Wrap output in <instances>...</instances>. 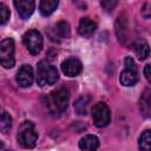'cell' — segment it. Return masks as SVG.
Returning <instances> with one entry per match:
<instances>
[{
	"label": "cell",
	"mask_w": 151,
	"mask_h": 151,
	"mask_svg": "<svg viewBox=\"0 0 151 151\" xmlns=\"http://www.w3.org/2000/svg\"><path fill=\"white\" fill-rule=\"evenodd\" d=\"M100 5H101V7H103L105 11L110 12L111 9H113V8H114V6L117 5V1H112V0H104V1H101V2H100Z\"/></svg>",
	"instance_id": "22"
},
{
	"label": "cell",
	"mask_w": 151,
	"mask_h": 151,
	"mask_svg": "<svg viewBox=\"0 0 151 151\" xmlns=\"http://www.w3.org/2000/svg\"><path fill=\"white\" fill-rule=\"evenodd\" d=\"M22 42L27 48V51L33 55L39 54L42 50V44H44L42 37L41 33L37 29H29L25 32L22 35Z\"/></svg>",
	"instance_id": "4"
},
{
	"label": "cell",
	"mask_w": 151,
	"mask_h": 151,
	"mask_svg": "<svg viewBox=\"0 0 151 151\" xmlns=\"http://www.w3.org/2000/svg\"><path fill=\"white\" fill-rule=\"evenodd\" d=\"M14 64V41L12 38L4 39L0 41V65L5 68H12Z\"/></svg>",
	"instance_id": "5"
},
{
	"label": "cell",
	"mask_w": 151,
	"mask_h": 151,
	"mask_svg": "<svg viewBox=\"0 0 151 151\" xmlns=\"http://www.w3.org/2000/svg\"><path fill=\"white\" fill-rule=\"evenodd\" d=\"M125 66H126L125 70L122 71V73H120L119 80H120L122 85H124V86H133L138 81V71H137V66L131 57L125 58Z\"/></svg>",
	"instance_id": "6"
},
{
	"label": "cell",
	"mask_w": 151,
	"mask_h": 151,
	"mask_svg": "<svg viewBox=\"0 0 151 151\" xmlns=\"http://www.w3.org/2000/svg\"><path fill=\"white\" fill-rule=\"evenodd\" d=\"M151 5L149 4V2H146V4H144V6L142 7V15L144 17V18H146V19H149L150 18V13H151Z\"/></svg>",
	"instance_id": "23"
},
{
	"label": "cell",
	"mask_w": 151,
	"mask_h": 151,
	"mask_svg": "<svg viewBox=\"0 0 151 151\" xmlns=\"http://www.w3.org/2000/svg\"><path fill=\"white\" fill-rule=\"evenodd\" d=\"M9 14L11 13L8 7L5 4L0 2V25H4L5 22H7V20L9 19Z\"/></svg>",
	"instance_id": "21"
},
{
	"label": "cell",
	"mask_w": 151,
	"mask_h": 151,
	"mask_svg": "<svg viewBox=\"0 0 151 151\" xmlns=\"http://www.w3.org/2000/svg\"><path fill=\"white\" fill-rule=\"evenodd\" d=\"M59 79L58 70L53 66L47 64L46 61H40L37 68V84L41 87L50 86L57 83Z\"/></svg>",
	"instance_id": "2"
},
{
	"label": "cell",
	"mask_w": 151,
	"mask_h": 151,
	"mask_svg": "<svg viewBox=\"0 0 151 151\" xmlns=\"http://www.w3.org/2000/svg\"><path fill=\"white\" fill-rule=\"evenodd\" d=\"M6 151H12V150H6Z\"/></svg>",
	"instance_id": "26"
},
{
	"label": "cell",
	"mask_w": 151,
	"mask_h": 151,
	"mask_svg": "<svg viewBox=\"0 0 151 151\" xmlns=\"http://www.w3.org/2000/svg\"><path fill=\"white\" fill-rule=\"evenodd\" d=\"M12 127V117L7 111H5L0 106V131L2 133H7Z\"/></svg>",
	"instance_id": "19"
},
{
	"label": "cell",
	"mask_w": 151,
	"mask_h": 151,
	"mask_svg": "<svg viewBox=\"0 0 151 151\" xmlns=\"http://www.w3.org/2000/svg\"><path fill=\"white\" fill-rule=\"evenodd\" d=\"M140 111L144 117H150L151 113V91L150 88H145L140 97Z\"/></svg>",
	"instance_id": "16"
},
{
	"label": "cell",
	"mask_w": 151,
	"mask_h": 151,
	"mask_svg": "<svg viewBox=\"0 0 151 151\" xmlns=\"http://www.w3.org/2000/svg\"><path fill=\"white\" fill-rule=\"evenodd\" d=\"M2 146H4V144H2V142H1V140H0V149H1V147H2Z\"/></svg>",
	"instance_id": "25"
},
{
	"label": "cell",
	"mask_w": 151,
	"mask_h": 151,
	"mask_svg": "<svg viewBox=\"0 0 151 151\" xmlns=\"http://www.w3.org/2000/svg\"><path fill=\"white\" fill-rule=\"evenodd\" d=\"M61 71L67 77H77L83 71V64L77 58H67L61 63Z\"/></svg>",
	"instance_id": "9"
},
{
	"label": "cell",
	"mask_w": 151,
	"mask_h": 151,
	"mask_svg": "<svg viewBox=\"0 0 151 151\" xmlns=\"http://www.w3.org/2000/svg\"><path fill=\"white\" fill-rule=\"evenodd\" d=\"M99 147V139L94 134H86L79 140V149L81 151H97Z\"/></svg>",
	"instance_id": "14"
},
{
	"label": "cell",
	"mask_w": 151,
	"mask_h": 151,
	"mask_svg": "<svg viewBox=\"0 0 151 151\" xmlns=\"http://www.w3.org/2000/svg\"><path fill=\"white\" fill-rule=\"evenodd\" d=\"M58 5H59L58 0H42L39 4V11H40L41 15L48 17L57 9Z\"/></svg>",
	"instance_id": "17"
},
{
	"label": "cell",
	"mask_w": 151,
	"mask_h": 151,
	"mask_svg": "<svg viewBox=\"0 0 151 151\" xmlns=\"http://www.w3.org/2000/svg\"><path fill=\"white\" fill-rule=\"evenodd\" d=\"M68 99V91L65 87H59L45 97V105L52 114H59L66 110Z\"/></svg>",
	"instance_id": "1"
},
{
	"label": "cell",
	"mask_w": 151,
	"mask_h": 151,
	"mask_svg": "<svg viewBox=\"0 0 151 151\" xmlns=\"http://www.w3.org/2000/svg\"><path fill=\"white\" fill-rule=\"evenodd\" d=\"M90 103H91V97L90 96H85V97L79 98L74 103V110H76V112L78 114H86Z\"/></svg>",
	"instance_id": "20"
},
{
	"label": "cell",
	"mask_w": 151,
	"mask_h": 151,
	"mask_svg": "<svg viewBox=\"0 0 151 151\" xmlns=\"http://www.w3.org/2000/svg\"><path fill=\"white\" fill-rule=\"evenodd\" d=\"M92 118L93 123L98 127L106 126L111 120V112L109 106L104 101H98L92 107Z\"/></svg>",
	"instance_id": "7"
},
{
	"label": "cell",
	"mask_w": 151,
	"mask_h": 151,
	"mask_svg": "<svg viewBox=\"0 0 151 151\" xmlns=\"http://www.w3.org/2000/svg\"><path fill=\"white\" fill-rule=\"evenodd\" d=\"M13 4L22 19H27L28 17H31L35 7V2L32 0H15Z\"/></svg>",
	"instance_id": "11"
},
{
	"label": "cell",
	"mask_w": 151,
	"mask_h": 151,
	"mask_svg": "<svg viewBox=\"0 0 151 151\" xmlns=\"http://www.w3.org/2000/svg\"><path fill=\"white\" fill-rule=\"evenodd\" d=\"M139 151H151V131L147 129L142 132L138 139Z\"/></svg>",
	"instance_id": "18"
},
{
	"label": "cell",
	"mask_w": 151,
	"mask_h": 151,
	"mask_svg": "<svg viewBox=\"0 0 151 151\" xmlns=\"http://www.w3.org/2000/svg\"><path fill=\"white\" fill-rule=\"evenodd\" d=\"M150 68H151L150 64H147V65L145 66V68H144V74H145V78H146L147 81L151 80V77H150Z\"/></svg>",
	"instance_id": "24"
},
{
	"label": "cell",
	"mask_w": 151,
	"mask_h": 151,
	"mask_svg": "<svg viewBox=\"0 0 151 151\" xmlns=\"http://www.w3.org/2000/svg\"><path fill=\"white\" fill-rule=\"evenodd\" d=\"M116 34L120 44H125L127 39V20L125 14H120L116 21Z\"/></svg>",
	"instance_id": "12"
},
{
	"label": "cell",
	"mask_w": 151,
	"mask_h": 151,
	"mask_svg": "<svg viewBox=\"0 0 151 151\" xmlns=\"http://www.w3.org/2000/svg\"><path fill=\"white\" fill-rule=\"evenodd\" d=\"M37 139H38V133L35 132L34 124L32 122L21 123L17 134V140L20 144V146L25 149H32L35 146Z\"/></svg>",
	"instance_id": "3"
},
{
	"label": "cell",
	"mask_w": 151,
	"mask_h": 151,
	"mask_svg": "<svg viewBox=\"0 0 151 151\" xmlns=\"http://www.w3.org/2000/svg\"><path fill=\"white\" fill-rule=\"evenodd\" d=\"M97 29V24L88 19V18H83L80 21H79V26H78V33L81 35V37H85V38H88L91 37Z\"/></svg>",
	"instance_id": "13"
},
{
	"label": "cell",
	"mask_w": 151,
	"mask_h": 151,
	"mask_svg": "<svg viewBox=\"0 0 151 151\" xmlns=\"http://www.w3.org/2000/svg\"><path fill=\"white\" fill-rule=\"evenodd\" d=\"M47 33H48V37L51 38V40L61 41L63 39L70 38V33H71L70 25L66 21H59L55 25H53L52 27H50Z\"/></svg>",
	"instance_id": "8"
},
{
	"label": "cell",
	"mask_w": 151,
	"mask_h": 151,
	"mask_svg": "<svg viewBox=\"0 0 151 151\" xmlns=\"http://www.w3.org/2000/svg\"><path fill=\"white\" fill-rule=\"evenodd\" d=\"M33 68L29 65H22L17 73V83L21 87H29L33 83Z\"/></svg>",
	"instance_id": "10"
},
{
	"label": "cell",
	"mask_w": 151,
	"mask_h": 151,
	"mask_svg": "<svg viewBox=\"0 0 151 151\" xmlns=\"http://www.w3.org/2000/svg\"><path fill=\"white\" fill-rule=\"evenodd\" d=\"M133 50L139 60H145L150 55V47L145 40H137L133 44Z\"/></svg>",
	"instance_id": "15"
}]
</instances>
